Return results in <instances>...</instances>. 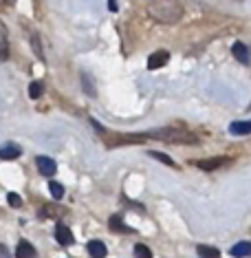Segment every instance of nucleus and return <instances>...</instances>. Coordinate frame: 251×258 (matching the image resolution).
<instances>
[{"mask_svg": "<svg viewBox=\"0 0 251 258\" xmlns=\"http://www.w3.org/2000/svg\"><path fill=\"white\" fill-rule=\"evenodd\" d=\"M20 155H22V150L18 144H5L0 148V159H18Z\"/></svg>", "mask_w": 251, "mask_h": 258, "instance_id": "1a4fd4ad", "label": "nucleus"}, {"mask_svg": "<svg viewBox=\"0 0 251 258\" xmlns=\"http://www.w3.org/2000/svg\"><path fill=\"white\" fill-rule=\"evenodd\" d=\"M0 258H11V256H9V251H7V247H5V245H0Z\"/></svg>", "mask_w": 251, "mask_h": 258, "instance_id": "4be33fe9", "label": "nucleus"}, {"mask_svg": "<svg viewBox=\"0 0 251 258\" xmlns=\"http://www.w3.org/2000/svg\"><path fill=\"white\" fill-rule=\"evenodd\" d=\"M49 190H51V195H53V199H62V197H64V187L57 183V181H51V183H49Z\"/></svg>", "mask_w": 251, "mask_h": 258, "instance_id": "6ab92c4d", "label": "nucleus"}, {"mask_svg": "<svg viewBox=\"0 0 251 258\" xmlns=\"http://www.w3.org/2000/svg\"><path fill=\"white\" fill-rule=\"evenodd\" d=\"M196 251L201 258H220V251L216 247H209V245H198Z\"/></svg>", "mask_w": 251, "mask_h": 258, "instance_id": "4468645a", "label": "nucleus"}, {"mask_svg": "<svg viewBox=\"0 0 251 258\" xmlns=\"http://www.w3.org/2000/svg\"><path fill=\"white\" fill-rule=\"evenodd\" d=\"M55 238H57V243H60V245H73L75 243L73 232L68 230L64 223H57V225H55Z\"/></svg>", "mask_w": 251, "mask_h": 258, "instance_id": "7ed1b4c3", "label": "nucleus"}, {"mask_svg": "<svg viewBox=\"0 0 251 258\" xmlns=\"http://www.w3.org/2000/svg\"><path fill=\"white\" fill-rule=\"evenodd\" d=\"M31 44H33V51H36V55L40 57V60H44V51H42V44H40L38 33H31Z\"/></svg>", "mask_w": 251, "mask_h": 258, "instance_id": "a211bd4d", "label": "nucleus"}, {"mask_svg": "<svg viewBox=\"0 0 251 258\" xmlns=\"http://www.w3.org/2000/svg\"><path fill=\"white\" fill-rule=\"evenodd\" d=\"M135 258H152V251H150L148 245L137 243L135 245Z\"/></svg>", "mask_w": 251, "mask_h": 258, "instance_id": "f3484780", "label": "nucleus"}, {"mask_svg": "<svg viewBox=\"0 0 251 258\" xmlns=\"http://www.w3.org/2000/svg\"><path fill=\"white\" fill-rule=\"evenodd\" d=\"M150 157H152V159H159V161H163V163H168V166H172V168L177 166V163H174L168 155H163V152H150Z\"/></svg>", "mask_w": 251, "mask_h": 258, "instance_id": "aec40b11", "label": "nucleus"}, {"mask_svg": "<svg viewBox=\"0 0 251 258\" xmlns=\"http://www.w3.org/2000/svg\"><path fill=\"white\" fill-rule=\"evenodd\" d=\"M9 55V44H7V31H5L3 22H0V62L7 60Z\"/></svg>", "mask_w": 251, "mask_h": 258, "instance_id": "ddd939ff", "label": "nucleus"}, {"mask_svg": "<svg viewBox=\"0 0 251 258\" xmlns=\"http://www.w3.org/2000/svg\"><path fill=\"white\" fill-rule=\"evenodd\" d=\"M148 137L161 139V142H170V144H196V137L192 133L177 131V128H161V131L148 133Z\"/></svg>", "mask_w": 251, "mask_h": 258, "instance_id": "f03ea898", "label": "nucleus"}, {"mask_svg": "<svg viewBox=\"0 0 251 258\" xmlns=\"http://www.w3.org/2000/svg\"><path fill=\"white\" fill-rule=\"evenodd\" d=\"M110 230H119V232H132L128 225H124V221H121V216H110Z\"/></svg>", "mask_w": 251, "mask_h": 258, "instance_id": "2eb2a0df", "label": "nucleus"}, {"mask_svg": "<svg viewBox=\"0 0 251 258\" xmlns=\"http://www.w3.org/2000/svg\"><path fill=\"white\" fill-rule=\"evenodd\" d=\"M86 249H89L91 258H106V254H108L106 245H104L102 240H89V245H86Z\"/></svg>", "mask_w": 251, "mask_h": 258, "instance_id": "6e6552de", "label": "nucleus"}, {"mask_svg": "<svg viewBox=\"0 0 251 258\" xmlns=\"http://www.w3.org/2000/svg\"><path fill=\"white\" fill-rule=\"evenodd\" d=\"M231 135H251V121H233L229 126Z\"/></svg>", "mask_w": 251, "mask_h": 258, "instance_id": "f8f14e48", "label": "nucleus"}, {"mask_svg": "<svg viewBox=\"0 0 251 258\" xmlns=\"http://www.w3.org/2000/svg\"><path fill=\"white\" fill-rule=\"evenodd\" d=\"M183 14L177 0H152L150 3V16L161 22H177Z\"/></svg>", "mask_w": 251, "mask_h": 258, "instance_id": "f257e3e1", "label": "nucleus"}, {"mask_svg": "<svg viewBox=\"0 0 251 258\" xmlns=\"http://www.w3.org/2000/svg\"><path fill=\"white\" fill-rule=\"evenodd\" d=\"M5 3H7V5H14V3H16V0H5Z\"/></svg>", "mask_w": 251, "mask_h": 258, "instance_id": "b1692460", "label": "nucleus"}, {"mask_svg": "<svg viewBox=\"0 0 251 258\" xmlns=\"http://www.w3.org/2000/svg\"><path fill=\"white\" fill-rule=\"evenodd\" d=\"M36 163H38V170L44 174V177H53V174L57 172L55 161H53V159H49V157H38Z\"/></svg>", "mask_w": 251, "mask_h": 258, "instance_id": "20e7f679", "label": "nucleus"}, {"mask_svg": "<svg viewBox=\"0 0 251 258\" xmlns=\"http://www.w3.org/2000/svg\"><path fill=\"white\" fill-rule=\"evenodd\" d=\"M16 258H38L36 247L29 240H20L18 247H16Z\"/></svg>", "mask_w": 251, "mask_h": 258, "instance_id": "0eeeda50", "label": "nucleus"}, {"mask_svg": "<svg viewBox=\"0 0 251 258\" xmlns=\"http://www.w3.org/2000/svg\"><path fill=\"white\" fill-rule=\"evenodd\" d=\"M108 7H110V11H117V3L115 0H108Z\"/></svg>", "mask_w": 251, "mask_h": 258, "instance_id": "5701e85b", "label": "nucleus"}, {"mask_svg": "<svg viewBox=\"0 0 251 258\" xmlns=\"http://www.w3.org/2000/svg\"><path fill=\"white\" fill-rule=\"evenodd\" d=\"M227 159L225 157H214V159H201V161H196V166L201 168V170H218L220 166H225Z\"/></svg>", "mask_w": 251, "mask_h": 258, "instance_id": "9d476101", "label": "nucleus"}, {"mask_svg": "<svg viewBox=\"0 0 251 258\" xmlns=\"http://www.w3.org/2000/svg\"><path fill=\"white\" fill-rule=\"evenodd\" d=\"M7 201H9L11 208H22V199L16 195V192H9V195H7Z\"/></svg>", "mask_w": 251, "mask_h": 258, "instance_id": "412c9836", "label": "nucleus"}, {"mask_svg": "<svg viewBox=\"0 0 251 258\" xmlns=\"http://www.w3.org/2000/svg\"><path fill=\"white\" fill-rule=\"evenodd\" d=\"M229 254L233 258H247V256H251V243H247V240H242V243H236L229 249Z\"/></svg>", "mask_w": 251, "mask_h": 258, "instance_id": "9b49d317", "label": "nucleus"}, {"mask_svg": "<svg viewBox=\"0 0 251 258\" xmlns=\"http://www.w3.org/2000/svg\"><path fill=\"white\" fill-rule=\"evenodd\" d=\"M42 93H44V84H42V82H31V86H29V95H31V99L42 97Z\"/></svg>", "mask_w": 251, "mask_h": 258, "instance_id": "dca6fc26", "label": "nucleus"}, {"mask_svg": "<svg viewBox=\"0 0 251 258\" xmlns=\"http://www.w3.org/2000/svg\"><path fill=\"white\" fill-rule=\"evenodd\" d=\"M168 60H170V53L168 51H156V53L150 55V60H148V69L150 71H154V69H161V67H165Z\"/></svg>", "mask_w": 251, "mask_h": 258, "instance_id": "423d86ee", "label": "nucleus"}, {"mask_svg": "<svg viewBox=\"0 0 251 258\" xmlns=\"http://www.w3.org/2000/svg\"><path fill=\"white\" fill-rule=\"evenodd\" d=\"M231 53L233 57H236L240 64H249L251 62V53H249V46L247 44H242V42H236L231 46Z\"/></svg>", "mask_w": 251, "mask_h": 258, "instance_id": "39448f33", "label": "nucleus"}]
</instances>
